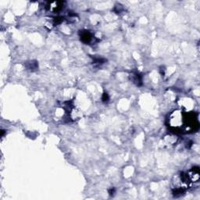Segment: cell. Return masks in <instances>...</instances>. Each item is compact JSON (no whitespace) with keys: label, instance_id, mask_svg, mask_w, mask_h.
Listing matches in <instances>:
<instances>
[{"label":"cell","instance_id":"1","mask_svg":"<svg viewBox=\"0 0 200 200\" xmlns=\"http://www.w3.org/2000/svg\"><path fill=\"white\" fill-rule=\"evenodd\" d=\"M170 125L174 129L175 131L180 129L181 126L184 125V115L181 111H174L172 113L169 117Z\"/></svg>","mask_w":200,"mask_h":200},{"label":"cell","instance_id":"2","mask_svg":"<svg viewBox=\"0 0 200 200\" xmlns=\"http://www.w3.org/2000/svg\"><path fill=\"white\" fill-rule=\"evenodd\" d=\"M188 176L189 177L190 181L196 182L199 179V168L193 167L191 171L188 174Z\"/></svg>","mask_w":200,"mask_h":200},{"label":"cell","instance_id":"3","mask_svg":"<svg viewBox=\"0 0 200 200\" xmlns=\"http://www.w3.org/2000/svg\"><path fill=\"white\" fill-rule=\"evenodd\" d=\"M63 2H51L49 4V7L50 10H52V12H58L60 11V9L63 8Z\"/></svg>","mask_w":200,"mask_h":200},{"label":"cell","instance_id":"4","mask_svg":"<svg viewBox=\"0 0 200 200\" xmlns=\"http://www.w3.org/2000/svg\"><path fill=\"white\" fill-rule=\"evenodd\" d=\"M92 34L89 31H83L81 33V41L85 43L88 44L92 41Z\"/></svg>","mask_w":200,"mask_h":200},{"label":"cell","instance_id":"5","mask_svg":"<svg viewBox=\"0 0 200 200\" xmlns=\"http://www.w3.org/2000/svg\"><path fill=\"white\" fill-rule=\"evenodd\" d=\"M132 81L133 82L136 83L137 85H142V78H141L140 75L138 74H135L132 75Z\"/></svg>","mask_w":200,"mask_h":200},{"label":"cell","instance_id":"6","mask_svg":"<svg viewBox=\"0 0 200 200\" xmlns=\"http://www.w3.org/2000/svg\"><path fill=\"white\" fill-rule=\"evenodd\" d=\"M29 66L27 67H28V69H30V70H34V69H37V67H38V65H37V63H34V62H30V63H28Z\"/></svg>","mask_w":200,"mask_h":200},{"label":"cell","instance_id":"7","mask_svg":"<svg viewBox=\"0 0 200 200\" xmlns=\"http://www.w3.org/2000/svg\"><path fill=\"white\" fill-rule=\"evenodd\" d=\"M103 100L104 102H107L109 100V96L108 94L107 93H104L103 94Z\"/></svg>","mask_w":200,"mask_h":200}]
</instances>
